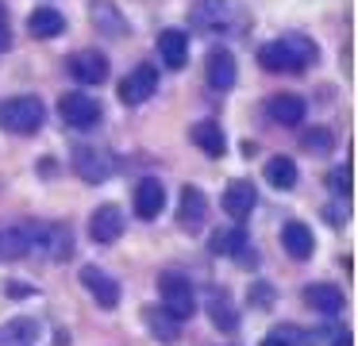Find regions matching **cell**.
<instances>
[{"instance_id": "cell-1", "label": "cell", "mask_w": 358, "mask_h": 346, "mask_svg": "<svg viewBox=\"0 0 358 346\" xmlns=\"http://www.w3.org/2000/svg\"><path fill=\"white\" fill-rule=\"evenodd\" d=\"M320 58V46L308 35H281L258 50V66L270 73H301Z\"/></svg>"}, {"instance_id": "cell-2", "label": "cell", "mask_w": 358, "mask_h": 346, "mask_svg": "<svg viewBox=\"0 0 358 346\" xmlns=\"http://www.w3.org/2000/svg\"><path fill=\"white\" fill-rule=\"evenodd\" d=\"M189 27L204 35H235L250 27V12L243 0H201L189 12Z\"/></svg>"}, {"instance_id": "cell-3", "label": "cell", "mask_w": 358, "mask_h": 346, "mask_svg": "<svg viewBox=\"0 0 358 346\" xmlns=\"http://www.w3.org/2000/svg\"><path fill=\"white\" fill-rule=\"evenodd\" d=\"M47 120V108L39 96H8L0 100V127L12 135H35Z\"/></svg>"}, {"instance_id": "cell-4", "label": "cell", "mask_w": 358, "mask_h": 346, "mask_svg": "<svg viewBox=\"0 0 358 346\" xmlns=\"http://www.w3.org/2000/svg\"><path fill=\"white\" fill-rule=\"evenodd\" d=\"M158 292H162V312L170 315V319H189V315L196 312V296H193V284H189L185 273H178V269H166L162 277H158Z\"/></svg>"}, {"instance_id": "cell-5", "label": "cell", "mask_w": 358, "mask_h": 346, "mask_svg": "<svg viewBox=\"0 0 358 346\" xmlns=\"http://www.w3.org/2000/svg\"><path fill=\"white\" fill-rule=\"evenodd\" d=\"M58 115H62L66 127L89 131V127H96V123H101L104 112H101V100L89 96V92H66V96L58 100Z\"/></svg>"}, {"instance_id": "cell-6", "label": "cell", "mask_w": 358, "mask_h": 346, "mask_svg": "<svg viewBox=\"0 0 358 346\" xmlns=\"http://www.w3.org/2000/svg\"><path fill=\"white\" fill-rule=\"evenodd\" d=\"M73 169H78L81 181L89 185H101L112 177V169H116V161H112V154L104 150V146H73Z\"/></svg>"}, {"instance_id": "cell-7", "label": "cell", "mask_w": 358, "mask_h": 346, "mask_svg": "<svg viewBox=\"0 0 358 346\" xmlns=\"http://www.w3.org/2000/svg\"><path fill=\"white\" fill-rule=\"evenodd\" d=\"M31 250L47 254L50 261H66V258L73 254V235H70V227H62V223H35Z\"/></svg>"}, {"instance_id": "cell-8", "label": "cell", "mask_w": 358, "mask_h": 346, "mask_svg": "<svg viewBox=\"0 0 358 346\" xmlns=\"http://www.w3.org/2000/svg\"><path fill=\"white\" fill-rule=\"evenodd\" d=\"M158 92V69L155 66H147V62H143V66H135L131 73L124 77V81H120V100H124V104H143V100H150Z\"/></svg>"}, {"instance_id": "cell-9", "label": "cell", "mask_w": 358, "mask_h": 346, "mask_svg": "<svg viewBox=\"0 0 358 346\" xmlns=\"http://www.w3.org/2000/svg\"><path fill=\"white\" fill-rule=\"evenodd\" d=\"M81 284H85L89 296H93L104 312H112V308L120 304V281L112 273H104L101 266H81Z\"/></svg>"}, {"instance_id": "cell-10", "label": "cell", "mask_w": 358, "mask_h": 346, "mask_svg": "<svg viewBox=\"0 0 358 346\" xmlns=\"http://www.w3.org/2000/svg\"><path fill=\"white\" fill-rule=\"evenodd\" d=\"M66 69L78 77L81 85H104L108 81V58L101 50H73L66 58Z\"/></svg>"}, {"instance_id": "cell-11", "label": "cell", "mask_w": 358, "mask_h": 346, "mask_svg": "<svg viewBox=\"0 0 358 346\" xmlns=\"http://www.w3.org/2000/svg\"><path fill=\"white\" fill-rule=\"evenodd\" d=\"M35 223H0V261H20L31 254Z\"/></svg>"}, {"instance_id": "cell-12", "label": "cell", "mask_w": 358, "mask_h": 346, "mask_svg": "<svg viewBox=\"0 0 358 346\" xmlns=\"http://www.w3.org/2000/svg\"><path fill=\"white\" fill-rule=\"evenodd\" d=\"M266 115H270L273 123H281V127H301L304 115H308V104H304V96H296V92H273V96L266 100Z\"/></svg>"}, {"instance_id": "cell-13", "label": "cell", "mask_w": 358, "mask_h": 346, "mask_svg": "<svg viewBox=\"0 0 358 346\" xmlns=\"http://www.w3.org/2000/svg\"><path fill=\"white\" fill-rule=\"evenodd\" d=\"M89 235H93V243L108 246L116 243L120 235H124V212H120V204H101L93 215H89Z\"/></svg>"}, {"instance_id": "cell-14", "label": "cell", "mask_w": 358, "mask_h": 346, "mask_svg": "<svg viewBox=\"0 0 358 346\" xmlns=\"http://www.w3.org/2000/svg\"><path fill=\"white\" fill-rule=\"evenodd\" d=\"M204 219H208V196H204L196 185H185V189H181V200H178V223L185 231H201Z\"/></svg>"}, {"instance_id": "cell-15", "label": "cell", "mask_w": 358, "mask_h": 346, "mask_svg": "<svg viewBox=\"0 0 358 346\" xmlns=\"http://www.w3.org/2000/svg\"><path fill=\"white\" fill-rule=\"evenodd\" d=\"M166 208V185L158 177H143L135 185V215L139 219H158Z\"/></svg>"}, {"instance_id": "cell-16", "label": "cell", "mask_w": 358, "mask_h": 346, "mask_svg": "<svg viewBox=\"0 0 358 346\" xmlns=\"http://www.w3.org/2000/svg\"><path fill=\"white\" fill-rule=\"evenodd\" d=\"M89 20H93L96 35L104 38H124L127 35V20L120 15V8L112 0H89Z\"/></svg>"}, {"instance_id": "cell-17", "label": "cell", "mask_w": 358, "mask_h": 346, "mask_svg": "<svg viewBox=\"0 0 358 346\" xmlns=\"http://www.w3.org/2000/svg\"><path fill=\"white\" fill-rule=\"evenodd\" d=\"M204 73H208V85L220 92H227L235 85V77H239V69H235V54L227 50V46H216V50L208 54V66H204Z\"/></svg>"}, {"instance_id": "cell-18", "label": "cell", "mask_w": 358, "mask_h": 346, "mask_svg": "<svg viewBox=\"0 0 358 346\" xmlns=\"http://www.w3.org/2000/svg\"><path fill=\"white\" fill-rule=\"evenodd\" d=\"M158 54H162V66L166 69H181L189 62V35L181 27L158 31Z\"/></svg>"}, {"instance_id": "cell-19", "label": "cell", "mask_w": 358, "mask_h": 346, "mask_svg": "<svg viewBox=\"0 0 358 346\" xmlns=\"http://www.w3.org/2000/svg\"><path fill=\"white\" fill-rule=\"evenodd\" d=\"M255 204H258V192H255V185L250 181H231L224 189V212L231 215L235 223H243L250 212H255Z\"/></svg>"}, {"instance_id": "cell-20", "label": "cell", "mask_w": 358, "mask_h": 346, "mask_svg": "<svg viewBox=\"0 0 358 346\" xmlns=\"http://www.w3.org/2000/svg\"><path fill=\"white\" fill-rule=\"evenodd\" d=\"M281 246H285V254H289V258H296V261L312 258V250H316L312 227H308V223H301V219H289L285 227H281Z\"/></svg>"}, {"instance_id": "cell-21", "label": "cell", "mask_w": 358, "mask_h": 346, "mask_svg": "<svg viewBox=\"0 0 358 346\" xmlns=\"http://www.w3.org/2000/svg\"><path fill=\"white\" fill-rule=\"evenodd\" d=\"M189 138H193V146H201L208 158H224L227 150V138H224V127H220L216 120H201L189 127Z\"/></svg>"}, {"instance_id": "cell-22", "label": "cell", "mask_w": 358, "mask_h": 346, "mask_svg": "<svg viewBox=\"0 0 358 346\" xmlns=\"http://www.w3.org/2000/svg\"><path fill=\"white\" fill-rule=\"evenodd\" d=\"M39 343V319L16 315V319L0 323V346H35Z\"/></svg>"}, {"instance_id": "cell-23", "label": "cell", "mask_w": 358, "mask_h": 346, "mask_svg": "<svg viewBox=\"0 0 358 346\" xmlns=\"http://www.w3.org/2000/svg\"><path fill=\"white\" fill-rule=\"evenodd\" d=\"M212 254H216V258H239V261H247V231L243 227H224V231H216V235H212Z\"/></svg>"}, {"instance_id": "cell-24", "label": "cell", "mask_w": 358, "mask_h": 346, "mask_svg": "<svg viewBox=\"0 0 358 346\" xmlns=\"http://www.w3.org/2000/svg\"><path fill=\"white\" fill-rule=\"evenodd\" d=\"M27 31H31L35 38H58L66 31V15L58 12V8L43 4V8H35V12L27 15Z\"/></svg>"}, {"instance_id": "cell-25", "label": "cell", "mask_w": 358, "mask_h": 346, "mask_svg": "<svg viewBox=\"0 0 358 346\" xmlns=\"http://www.w3.org/2000/svg\"><path fill=\"white\" fill-rule=\"evenodd\" d=\"M304 300H308V308L320 315H339L343 312V292L335 289V284H308V289H304Z\"/></svg>"}, {"instance_id": "cell-26", "label": "cell", "mask_w": 358, "mask_h": 346, "mask_svg": "<svg viewBox=\"0 0 358 346\" xmlns=\"http://www.w3.org/2000/svg\"><path fill=\"white\" fill-rule=\"evenodd\" d=\"M143 323H147V331L158 343H178V335H181V323L170 319L162 308H143Z\"/></svg>"}, {"instance_id": "cell-27", "label": "cell", "mask_w": 358, "mask_h": 346, "mask_svg": "<svg viewBox=\"0 0 358 346\" xmlns=\"http://www.w3.org/2000/svg\"><path fill=\"white\" fill-rule=\"evenodd\" d=\"M266 181H270L273 189H281V192L296 189V161L285 158V154L270 158V161H266Z\"/></svg>"}, {"instance_id": "cell-28", "label": "cell", "mask_w": 358, "mask_h": 346, "mask_svg": "<svg viewBox=\"0 0 358 346\" xmlns=\"http://www.w3.org/2000/svg\"><path fill=\"white\" fill-rule=\"evenodd\" d=\"M208 312H212V323H216L220 331H239V312L231 308V300H227V292H212L208 300Z\"/></svg>"}, {"instance_id": "cell-29", "label": "cell", "mask_w": 358, "mask_h": 346, "mask_svg": "<svg viewBox=\"0 0 358 346\" xmlns=\"http://www.w3.org/2000/svg\"><path fill=\"white\" fill-rule=\"evenodd\" d=\"M301 146L324 158V154H331L335 138H331V131H327V127H312V131H304V135H301Z\"/></svg>"}, {"instance_id": "cell-30", "label": "cell", "mask_w": 358, "mask_h": 346, "mask_svg": "<svg viewBox=\"0 0 358 346\" xmlns=\"http://www.w3.org/2000/svg\"><path fill=\"white\" fill-rule=\"evenodd\" d=\"M262 346H304V335L293 323H281V327H273L270 335L262 338Z\"/></svg>"}, {"instance_id": "cell-31", "label": "cell", "mask_w": 358, "mask_h": 346, "mask_svg": "<svg viewBox=\"0 0 358 346\" xmlns=\"http://www.w3.org/2000/svg\"><path fill=\"white\" fill-rule=\"evenodd\" d=\"M327 185H331L339 196H350V166H339L331 169V177H327Z\"/></svg>"}, {"instance_id": "cell-32", "label": "cell", "mask_w": 358, "mask_h": 346, "mask_svg": "<svg viewBox=\"0 0 358 346\" xmlns=\"http://www.w3.org/2000/svg\"><path fill=\"white\" fill-rule=\"evenodd\" d=\"M250 300H255V308H270L273 304V289L270 284H255V289H250Z\"/></svg>"}, {"instance_id": "cell-33", "label": "cell", "mask_w": 358, "mask_h": 346, "mask_svg": "<svg viewBox=\"0 0 358 346\" xmlns=\"http://www.w3.org/2000/svg\"><path fill=\"white\" fill-rule=\"evenodd\" d=\"M12 46V31H8V12H4V4H0V50H8Z\"/></svg>"}, {"instance_id": "cell-34", "label": "cell", "mask_w": 358, "mask_h": 346, "mask_svg": "<svg viewBox=\"0 0 358 346\" xmlns=\"http://www.w3.org/2000/svg\"><path fill=\"white\" fill-rule=\"evenodd\" d=\"M331 346H355V343H350V331H339V335L331 338Z\"/></svg>"}]
</instances>
